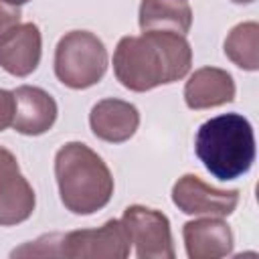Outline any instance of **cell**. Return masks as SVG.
<instances>
[{
  "mask_svg": "<svg viewBox=\"0 0 259 259\" xmlns=\"http://www.w3.org/2000/svg\"><path fill=\"white\" fill-rule=\"evenodd\" d=\"M190 65L188 40L172 30H144L142 36H123L113 53L117 81L138 93L186 77Z\"/></svg>",
  "mask_w": 259,
  "mask_h": 259,
  "instance_id": "6da1fadb",
  "label": "cell"
},
{
  "mask_svg": "<svg viewBox=\"0 0 259 259\" xmlns=\"http://www.w3.org/2000/svg\"><path fill=\"white\" fill-rule=\"evenodd\" d=\"M55 176L61 202L75 214L97 212L111 200L113 178L107 164L81 142H69L57 152Z\"/></svg>",
  "mask_w": 259,
  "mask_h": 259,
  "instance_id": "7a4b0ae2",
  "label": "cell"
},
{
  "mask_svg": "<svg viewBox=\"0 0 259 259\" xmlns=\"http://www.w3.org/2000/svg\"><path fill=\"white\" fill-rule=\"evenodd\" d=\"M204 168L219 180H235L249 172L255 160V136L247 117L223 113L204 121L194 140Z\"/></svg>",
  "mask_w": 259,
  "mask_h": 259,
  "instance_id": "3957f363",
  "label": "cell"
},
{
  "mask_svg": "<svg viewBox=\"0 0 259 259\" xmlns=\"http://www.w3.org/2000/svg\"><path fill=\"white\" fill-rule=\"evenodd\" d=\"M107 71L105 45L89 30L67 32L55 51V73L71 89H87Z\"/></svg>",
  "mask_w": 259,
  "mask_h": 259,
  "instance_id": "277c9868",
  "label": "cell"
},
{
  "mask_svg": "<svg viewBox=\"0 0 259 259\" xmlns=\"http://www.w3.org/2000/svg\"><path fill=\"white\" fill-rule=\"evenodd\" d=\"M59 249L53 255H65L71 259H123L130 255V235L121 219L107 221L99 229H81L57 237Z\"/></svg>",
  "mask_w": 259,
  "mask_h": 259,
  "instance_id": "5b68a950",
  "label": "cell"
},
{
  "mask_svg": "<svg viewBox=\"0 0 259 259\" xmlns=\"http://www.w3.org/2000/svg\"><path fill=\"white\" fill-rule=\"evenodd\" d=\"M121 223L136 245L140 259H172L174 245L170 233V221L164 212L140 204H132L123 210Z\"/></svg>",
  "mask_w": 259,
  "mask_h": 259,
  "instance_id": "8992f818",
  "label": "cell"
},
{
  "mask_svg": "<svg viewBox=\"0 0 259 259\" xmlns=\"http://www.w3.org/2000/svg\"><path fill=\"white\" fill-rule=\"evenodd\" d=\"M172 200L184 214L229 217L239 204V190H219L196 174H184L172 188Z\"/></svg>",
  "mask_w": 259,
  "mask_h": 259,
  "instance_id": "52a82bcc",
  "label": "cell"
},
{
  "mask_svg": "<svg viewBox=\"0 0 259 259\" xmlns=\"http://www.w3.org/2000/svg\"><path fill=\"white\" fill-rule=\"evenodd\" d=\"M34 204V190L20 174L14 154L0 146V225L24 223L32 214Z\"/></svg>",
  "mask_w": 259,
  "mask_h": 259,
  "instance_id": "ba28073f",
  "label": "cell"
},
{
  "mask_svg": "<svg viewBox=\"0 0 259 259\" xmlns=\"http://www.w3.org/2000/svg\"><path fill=\"white\" fill-rule=\"evenodd\" d=\"M14 95V117L12 127L24 136H40L49 132L57 119V101L40 87L22 85Z\"/></svg>",
  "mask_w": 259,
  "mask_h": 259,
  "instance_id": "9c48e42d",
  "label": "cell"
},
{
  "mask_svg": "<svg viewBox=\"0 0 259 259\" xmlns=\"http://www.w3.org/2000/svg\"><path fill=\"white\" fill-rule=\"evenodd\" d=\"M40 49L38 26L34 22L18 24L0 40V67L14 77H26L38 67Z\"/></svg>",
  "mask_w": 259,
  "mask_h": 259,
  "instance_id": "30bf717a",
  "label": "cell"
},
{
  "mask_svg": "<svg viewBox=\"0 0 259 259\" xmlns=\"http://www.w3.org/2000/svg\"><path fill=\"white\" fill-rule=\"evenodd\" d=\"M182 237L190 259H219L233 251V231L219 217L188 221Z\"/></svg>",
  "mask_w": 259,
  "mask_h": 259,
  "instance_id": "8fae6325",
  "label": "cell"
},
{
  "mask_svg": "<svg viewBox=\"0 0 259 259\" xmlns=\"http://www.w3.org/2000/svg\"><path fill=\"white\" fill-rule=\"evenodd\" d=\"M89 123L99 140L109 144H121L136 134L140 125V113L130 101L111 97L93 105L89 113Z\"/></svg>",
  "mask_w": 259,
  "mask_h": 259,
  "instance_id": "7c38bea8",
  "label": "cell"
},
{
  "mask_svg": "<svg viewBox=\"0 0 259 259\" xmlns=\"http://www.w3.org/2000/svg\"><path fill=\"white\" fill-rule=\"evenodd\" d=\"M235 99L233 77L217 67L196 69L184 87V101L190 109H208Z\"/></svg>",
  "mask_w": 259,
  "mask_h": 259,
  "instance_id": "4fadbf2b",
  "label": "cell"
},
{
  "mask_svg": "<svg viewBox=\"0 0 259 259\" xmlns=\"http://www.w3.org/2000/svg\"><path fill=\"white\" fill-rule=\"evenodd\" d=\"M192 24V10L184 0H142L140 28L142 30H172L186 34Z\"/></svg>",
  "mask_w": 259,
  "mask_h": 259,
  "instance_id": "5bb4252c",
  "label": "cell"
},
{
  "mask_svg": "<svg viewBox=\"0 0 259 259\" xmlns=\"http://www.w3.org/2000/svg\"><path fill=\"white\" fill-rule=\"evenodd\" d=\"M225 55L245 71L259 69V24L241 22L225 38Z\"/></svg>",
  "mask_w": 259,
  "mask_h": 259,
  "instance_id": "9a60e30c",
  "label": "cell"
},
{
  "mask_svg": "<svg viewBox=\"0 0 259 259\" xmlns=\"http://www.w3.org/2000/svg\"><path fill=\"white\" fill-rule=\"evenodd\" d=\"M20 6L10 4L8 0H0V40L20 24Z\"/></svg>",
  "mask_w": 259,
  "mask_h": 259,
  "instance_id": "2e32d148",
  "label": "cell"
},
{
  "mask_svg": "<svg viewBox=\"0 0 259 259\" xmlns=\"http://www.w3.org/2000/svg\"><path fill=\"white\" fill-rule=\"evenodd\" d=\"M12 117H14V95L12 91L0 89V132L12 125Z\"/></svg>",
  "mask_w": 259,
  "mask_h": 259,
  "instance_id": "e0dca14e",
  "label": "cell"
},
{
  "mask_svg": "<svg viewBox=\"0 0 259 259\" xmlns=\"http://www.w3.org/2000/svg\"><path fill=\"white\" fill-rule=\"evenodd\" d=\"M10 4H16V6H20V4H24V2H28V0H8Z\"/></svg>",
  "mask_w": 259,
  "mask_h": 259,
  "instance_id": "ac0fdd59",
  "label": "cell"
},
{
  "mask_svg": "<svg viewBox=\"0 0 259 259\" xmlns=\"http://www.w3.org/2000/svg\"><path fill=\"white\" fill-rule=\"evenodd\" d=\"M231 2H235V4H249V2H253V0H231Z\"/></svg>",
  "mask_w": 259,
  "mask_h": 259,
  "instance_id": "d6986e66",
  "label": "cell"
}]
</instances>
